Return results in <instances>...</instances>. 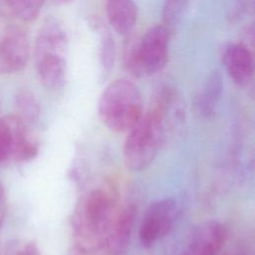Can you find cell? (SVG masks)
Returning a JSON list of instances; mask_svg holds the SVG:
<instances>
[{"label":"cell","mask_w":255,"mask_h":255,"mask_svg":"<svg viewBox=\"0 0 255 255\" xmlns=\"http://www.w3.org/2000/svg\"><path fill=\"white\" fill-rule=\"evenodd\" d=\"M118 213L111 189L91 190L80 201L72 218L74 244L79 252L90 253L106 247Z\"/></svg>","instance_id":"1"},{"label":"cell","mask_w":255,"mask_h":255,"mask_svg":"<svg viewBox=\"0 0 255 255\" xmlns=\"http://www.w3.org/2000/svg\"><path fill=\"white\" fill-rule=\"evenodd\" d=\"M173 98L170 89L161 90L153 106L128 131L123 156L125 165L129 170H143L155 158L164 138L165 117Z\"/></svg>","instance_id":"2"},{"label":"cell","mask_w":255,"mask_h":255,"mask_svg":"<svg viewBox=\"0 0 255 255\" xmlns=\"http://www.w3.org/2000/svg\"><path fill=\"white\" fill-rule=\"evenodd\" d=\"M68 36L63 24L46 18L36 37L34 60L38 77L47 89H61L67 78Z\"/></svg>","instance_id":"3"},{"label":"cell","mask_w":255,"mask_h":255,"mask_svg":"<svg viewBox=\"0 0 255 255\" xmlns=\"http://www.w3.org/2000/svg\"><path fill=\"white\" fill-rule=\"evenodd\" d=\"M142 114L140 92L128 79H117L111 82L99 99V118L112 131H129L139 121Z\"/></svg>","instance_id":"4"},{"label":"cell","mask_w":255,"mask_h":255,"mask_svg":"<svg viewBox=\"0 0 255 255\" xmlns=\"http://www.w3.org/2000/svg\"><path fill=\"white\" fill-rule=\"evenodd\" d=\"M171 32L162 24L147 29L140 38L131 33L124 50V65L135 77L151 76L160 72L168 59V46Z\"/></svg>","instance_id":"5"},{"label":"cell","mask_w":255,"mask_h":255,"mask_svg":"<svg viewBox=\"0 0 255 255\" xmlns=\"http://www.w3.org/2000/svg\"><path fill=\"white\" fill-rule=\"evenodd\" d=\"M175 213L176 201L173 198H162L152 202L139 226L140 243L144 247H150L166 236L172 228Z\"/></svg>","instance_id":"6"},{"label":"cell","mask_w":255,"mask_h":255,"mask_svg":"<svg viewBox=\"0 0 255 255\" xmlns=\"http://www.w3.org/2000/svg\"><path fill=\"white\" fill-rule=\"evenodd\" d=\"M30 58L29 38L19 27H8L0 35V73L22 72Z\"/></svg>","instance_id":"7"},{"label":"cell","mask_w":255,"mask_h":255,"mask_svg":"<svg viewBox=\"0 0 255 255\" xmlns=\"http://www.w3.org/2000/svg\"><path fill=\"white\" fill-rule=\"evenodd\" d=\"M224 67L231 80L240 87L247 86L254 76V58L251 50L242 43L229 44L223 52Z\"/></svg>","instance_id":"8"},{"label":"cell","mask_w":255,"mask_h":255,"mask_svg":"<svg viewBox=\"0 0 255 255\" xmlns=\"http://www.w3.org/2000/svg\"><path fill=\"white\" fill-rule=\"evenodd\" d=\"M227 237L226 228L218 221L200 225L191 238L184 255H218Z\"/></svg>","instance_id":"9"},{"label":"cell","mask_w":255,"mask_h":255,"mask_svg":"<svg viewBox=\"0 0 255 255\" xmlns=\"http://www.w3.org/2000/svg\"><path fill=\"white\" fill-rule=\"evenodd\" d=\"M6 127L11 142V157L27 161L38 153V143L30 136L27 125L17 116H6L0 120Z\"/></svg>","instance_id":"10"},{"label":"cell","mask_w":255,"mask_h":255,"mask_svg":"<svg viewBox=\"0 0 255 255\" xmlns=\"http://www.w3.org/2000/svg\"><path fill=\"white\" fill-rule=\"evenodd\" d=\"M106 14L114 31L127 36L137 22L138 9L133 0H106Z\"/></svg>","instance_id":"11"},{"label":"cell","mask_w":255,"mask_h":255,"mask_svg":"<svg viewBox=\"0 0 255 255\" xmlns=\"http://www.w3.org/2000/svg\"><path fill=\"white\" fill-rule=\"evenodd\" d=\"M136 209L133 205H128L118 213L106 246L114 255H121L126 250L130 239Z\"/></svg>","instance_id":"12"},{"label":"cell","mask_w":255,"mask_h":255,"mask_svg":"<svg viewBox=\"0 0 255 255\" xmlns=\"http://www.w3.org/2000/svg\"><path fill=\"white\" fill-rule=\"evenodd\" d=\"M223 90V80L218 70L213 71L207 78L202 94L199 97L198 105L204 116H210L214 112Z\"/></svg>","instance_id":"13"},{"label":"cell","mask_w":255,"mask_h":255,"mask_svg":"<svg viewBox=\"0 0 255 255\" xmlns=\"http://www.w3.org/2000/svg\"><path fill=\"white\" fill-rule=\"evenodd\" d=\"M18 118L26 125L37 122L40 115V106L34 93L29 89H21L15 98Z\"/></svg>","instance_id":"14"},{"label":"cell","mask_w":255,"mask_h":255,"mask_svg":"<svg viewBox=\"0 0 255 255\" xmlns=\"http://www.w3.org/2000/svg\"><path fill=\"white\" fill-rule=\"evenodd\" d=\"M187 7L188 0H164L161 11V24L172 33L181 23Z\"/></svg>","instance_id":"15"},{"label":"cell","mask_w":255,"mask_h":255,"mask_svg":"<svg viewBox=\"0 0 255 255\" xmlns=\"http://www.w3.org/2000/svg\"><path fill=\"white\" fill-rule=\"evenodd\" d=\"M7 8L23 22L34 21L46 0H3Z\"/></svg>","instance_id":"16"},{"label":"cell","mask_w":255,"mask_h":255,"mask_svg":"<svg viewBox=\"0 0 255 255\" xmlns=\"http://www.w3.org/2000/svg\"><path fill=\"white\" fill-rule=\"evenodd\" d=\"M100 65L102 68V73L107 75L111 72L114 67L116 60V44L113 36L109 30L102 27L100 30Z\"/></svg>","instance_id":"17"},{"label":"cell","mask_w":255,"mask_h":255,"mask_svg":"<svg viewBox=\"0 0 255 255\" xmlns=\"http://www.w3.org/2000/svg\"><path fill=\"white\" fill-rule=\"evenodd\" d=\"M11 156V142L9 132L0 121V162Z\"/></svg>","instance_id":"18"},{"label":"cell","mask_w":255,"mask_h":255,"mask_svg":"<svg viewBox=\"0 0 255 255\" xmlns=\"http://www.w3.org/2000/svg\"><path fill=\"white\" fill-rule=\"evenodd\" d=\"M253 0H234L232 7L230 8L229 17L231 20H238L252 7Z\"/></svg>","instance_id":"19"},{"label":"cell","mask_w":255,"mask_h":255,"mask_svg":"<svg viewBox=\"0 0 255 255\" xmlns=\"http://www.w3.org/2000/svg\"><path fill=\"white\" fill-rule=\"evenodd\" d=\"M6 255H41V253L35 242H28L21 248L11 247Z\"/></svg>","instance_id":"20"},{"label":"cell","mask_w":255,"mask_h":255,"mask_svg":"<svg viewBox=\"0 0 255 255\" xmlns=\"http://www.w3.org/2000/svg\"><path fill=\"white\" fill-rule=\"evenodd\" d=\"M5 213H6V195H5L4 186L0 181V228L3 224Z\"/></svg>","instance_id":"21"},{"label":"cell","mask_w":255,"mask_h":255,"mask_svg":"<svg viewBox=\"0 0 255 255\" xmlns=\"http://www.w3.org/2000/svg\"><path fill=\"white\" fill-rule=\"evenodd\" d=\"M55 1H57V2H59V3H67V2H70V1H72V0H55Z\"/></svg>","instance_id":"22"},{"label":"cell","mask_w":255,"mask_h":255,"mask_svg":"<svg viewBox=\"0 0 255 255\" xmlns=\"http://www.w3.org/2000/svg\"><path fill=\"white\" fill-rule=\"evenodd\" d=\"M180 255H184V254H183V253H182V254H180Z\"/></svg>","instance_id":"23"},{"label":"cell","mask_w":255,"mask_h":255,"mask_svg":"<svg viewBox=\"0 0 255 255\" xmlns=\"http://www.w3.org/2000/svg\"><path fill=\"white\" fill-rule=\"evenodd\" d=\"M0 255H1V253H0Z\"/></svg>","instance_id":"24"}]
</instances>
